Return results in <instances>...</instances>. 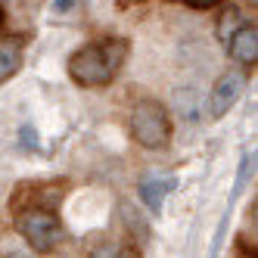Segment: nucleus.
Returning a JSON list of instances; mask_svg holds the SVG:
<instances>
[{
    "mask_svg": "<svg viewBox=\"0 0 258 258\" xmlns=\"http://www.w3.org/2000/svg\"><path fill=\"white\" fill-rule=\"evenodd\" d=\"M127 53H131V41L127 38L90 41L69 56V75L81 87H106L121 72Z\"/></svg>",
    "mask_w": 258,
    "mask_h": 258,
    "instance_id": "f257e3e1",
    "label": "nucleus"
},
{
    "mask_svg": "<svg viewBox=\"0 0 258 258\" xmlns=\"http://www.w3.org/2000/svg\"><path fill=\"white\" fill-rule=\"evenodd\" d=\"M131 137L134 143H140L143 150H162L165 143L171 140V118L168 109L156 100H137L131 109Z\"/></svg>",
    "mask_w": 258,
    "mask_h": 258,
    "instance_id": "f03ea898",
    "label": "nucleus"
},
{
    "mask_svg": "<svg viewBox=\"0 0 258 258\" xmlns=\"http://www.w3.org/2000/svg\"><path fill=\"white\" fill-rule=\"evenodd\" d=\"M16 230L34 252H53L62 243V224L47 209H22L16 215Z\"/></svg>",
    "mask_w": 258,
    "mask_h": 258,
    "instance_id": "7ed1b4c3",
    "label": "nucleus"
},
{
    "mask_svg": "<svg viewBox=\"0 0 258 258\" xmlns=\"http://www.w3.org/2000/svg\"><path fill=\"white\" fill-rule=\"evenodd\" d=\"M243 84H246V78L239 75V72H224V75L215 81L212 94H209V112H212V118H221V115H224L227 109L239 100V94H243Z\"/></svg>",
    "mask_w": 258,
    "mask_h": 258,
    "instance_id": "20e7f679",
    "label": "nucleus"
},
{
    "mask_svg": "<svg viewBox=\"0 0 258 258\" xmlns=\"http://www.w3.org/2000/svg\"><path fill=\"white\" fill-rule=\"evenodd\" d=\"M177 187V177L168 174V171H150L140 177V199L146 202V209L159 212L165 206V196Z\"/></svg>",
    "mask_w": 258,
    "mask_h": 258,
    "instance_id": "39448f33",
    "label": "nucleus"
},
{
    "mask_svg": "<svg viewBox=\"0 0 258 258\" xmlns=\"http://www.w3.org/2000/svg\"><path fill=\"white\" fill-rule=\"evenodd\" d=\"M227 50H230V56L236 59V62H243V66H255V59H258V28H255V22L249 25H239L230 38H227Z\"/></svg>",
    "mask_w": 258,
    "mask_h": 258,
    "instance_id": "423d86ee",
    "label": "nucleus"
},
{
    "mask_svg": "<svg viewBox=\"0 0 258 258\" xmlns=\"http://www.w3.org/2000/svg\"><path fill=\"white\" fill-rule=\"evenodd\" d=\"M22 47L25 41L22 38H4L0 41V84L10 81L22 66Z\"/></svg>",
    "mask_w": 258,
    "mask_h": 258,
    "instance_id": "0eeeda50",
    "label": "nucleus"
},
{
    "mask_svg": "<svg viewBox=\"0 0 258 258\" xmlns=\"http://www.w3.org/2000/svg\"><path fill=\"white\" fill-rule=\"evenodd\" d=\"M239 25H246V19H243V13H239L236 7H227L224 13H221V19H218V38L227 44V38L239 28Z\"/></svg>",
    "mask_w": 258,
    "mask_h": 258,
    "instance_id": "6e6552de",
    "label": "nucleus"
},
{
    "mask_svg": "<svg viewBox=\"0 0 258 258\" xmlns=\"http://www.w3.org/2000/svg\"><path fill=\"white\" fill-rule=\"evenodd\" d=\"M87 258H127V252H124L121 246L103 243V246H97V249H90V255H87Z\"/></svg>",
    "mask_w": 258,
    "mask_h": 258,
    "instance_id": "1a4fd4ad",
    "label": "nucleus"
},
{
    "mask_svg": "<svg viewBox=\"0 0 258 258\" xmlns=\"http://www.w3.org/2000/svg\"><path fill=\"white\" fill-rule=\"evenodd\" d=\"M183 4H190V7H199V10H206V7H215V4H221V0H183Z\"/></svg>",
    "mask_w": 258,
    "mask_h": 258,
    "instance_id": "9d476101",
    "label": "nucleus"
},
{
    "mask_svg": "<svg viewBox=\"0 0 258 258\" xmlns=\"http://www.w3.org/2000/svg\"><path fill=\"white\" fill-rule=\"evenodd\" d=\"M53 7H56V10H59V13H66V10H69V7H72V0H56V4H53Z\"/></svg>",
    "mask_w": 258,
    "mask_h": 258,
    "instance_id": "9b49d317",
    "label": "nucleus"
},
{
    "mask_svg": "<svg viewBox=\"0 0 258 258\" xmlns=\"http://www.w3.org/2000/svg\"><path fill=\"white\" fill-rule=\"evenodd\" d=\"M0 25H4V10H0Z\"/></svg>",
    "mask_w": 258,
    "mask_h": 258,
    "instance_id": "f8f14e48",
    "label": "nucleus"
},
{
    "mask_svg": "<svg viewBox=\"0 0 258 258\" xmlns=\"http://www.w3.org/2000/svg\"><path fill=\"white\" fill-rule=\"evenodd\" d=\"M10 258H25V255H10Z\"/></svg>",
    "mask_w": 258,
    "mask_h": 258,
    "instance_id": "ddd939ff",
    "label": "nucleus"
}]
</instances>
